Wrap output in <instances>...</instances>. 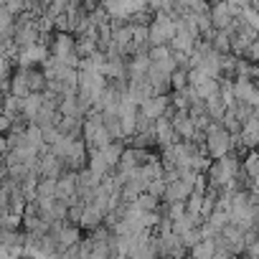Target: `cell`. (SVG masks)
Returning <instances> with one entry per match:
<instances>
[{
	"mask_svg": "<svg viewBox=\"0 0 259 259\" xmlns=\"http://www.w3.org/2000/svg\"><path fill=\"white\" fill-rule=\"evenodd\" d=\"M44 102H46L44 92H31V94L23 99V117H26V122H33V119L38 117Z\"/></svg>",
	"mask_w": 259,
	"mask_h": 259,
	"instance_id": "ba28073f",
	"label": "cell"
},
{
	"mask_svg": "<svg viewBox=\"0 0 259 259\" xmlns=\"http://www.w3.org/2000/svg\"><path fill=\"white\" fill-rule=\"evenodd\" d=\"M155 135H158V148H168V145L181 140V135L176 133V124H173L170 114H163V117L155 119Z\"/></svg>",
	"mask_w": 259,
	"mask_h": 259,
	"instance_id": "3957f363",
	"label": "cell"
},
{
	"mask_svg": "<svg viewBox=\"0 0 259 259\" xmlns=\"http://www.w3.org/2000/svg\"><path fill=\"white\" fill-rule=\"evenodd\" d=\"M51 56V44L49 41H36L31 46H21L16 54V66H41Z\"/></svg>",
	"mask_w": 259,
	"mask_h": 259,
	"instance_id": "7a4b0ae2",
	"label": "cell"
},
{
	"mask_svg": "<svg viewBox=\"0 0 259 259\" xmlns=\"http://www.w3.org/2000/svg\"><path fill=\"white\" fill-rule=\"evenodd\" d=\"M191 256H198V259L216 256V239H201V241L191 249Z\"/></svg>",
	"mask_w": 259,
	"mask_h": 259,
	"instance_id": "30bf717a",
	"label": "cell"
},
{
	"mask_svg": "<svg viewBox=\"0 0 259 259\" xmlns=\"http://www.w3.org/2000/svg\"><path fill=\"white\" fill-rule=\"evenodd\" d=\"M196 44H198V38H196L188 28H178V33H176L173 41H170V49H173V51H186V54H191Z\"/></svg>",
	"mask_w": 259,
	"mask_h": 259,
	"instance_id": "9c48e42d",
	"label": "cell"
},
{
	"mask_svg": "<svg viewBox=\"0 0 259 259\" xmlns=\"http://www.w3.org/2000/svg\"><path fill=\"white\" fill-rule=\"evenodd\" d=\"M211 21H213V28H219V31H226L236 21L234 8L229 6V0H213L211 3Z\"/></svg>",
	"mask_w": 259,
	"mask_h": 259,
	"instance_id": "277c9868",
	"label": "cell"
},
{
	"mask_svg": "<svg viewBox=\"0 0 259 259\" xmlns=\"http://www.w3.org/2000/svg\"><path fill=\"white\" fill-rule=\"evenodd\" d=\"M170 104H173L170 102V94H155V97H150V99H145L140 104V114H145L150 119H158V117H163L168 112Z\"/></svg>",
	"mask_w": 259,
	"mask_h": 259,
	"instance_id": "5b68a950",
	"label": "cell"
},
{
	"mask_svg": "<svg viewBox=\"0 0 259 259\" xmlns=\"http://www.w3.org/2000/svg\"><path fill=\"white\" fill-rule=\"evenodd\" d=\"M99 3H102V0H99Z\"/></svg>",
	"mask_w": 259,
	"mask_h": 259,
	"instance_id": "2e32d148",
	"label": "cell"
},
{
	"mask_svg": "<svg viewBox=\"0 0 259 259\" xmlns=\"http://www.w3.org/2000/svg\"><path fill=\"white\" fill-rule=\"evenodd\" d=\"M148 191H150L153 196H158V198L163 201V198H165V191H168V181H165V178H155V181H150Z\"/></svg>",
	"mask_w": 259,
	"mask_h": 259,
	"instance_id": "9a60e30c",
	"label": "cell"
},
{
	"mask_svg": "<svg viewBox=\"0 0 259 259\" xmlns=\"http://www.w3.org/2000/svg\"><path fill=\"white\" fill-rule=\"evenodd\" d=\"M143 211H155V208H160V198L158 196H153L150 191H143L140 196H138V201H135Z\"/></svg>",
	"mask_w": 259,
	"mask_h": 259,
	"instance_id": "7c38bea8",
	"label": "cell"
},
{
	"mask_svg": "<svg viewBox=\"0 0 259 259\" xmlns=\"http://www.w3.org/2000/svg\"><path fill=\"white\" fill-rule=\"evenodd\" d=\"M203 133H206V150L213 160L234 153V133H229V130L224 127V122L211 119Z\"/></svg>",
	"mask_w": 259,
	"mask_h": 259,
	"instance_id": "6da1fadb",
	"label": "cell"
},
{
	"mask_svg": "<svg viewBox=\"0 0 259 259\" xmlns=\"http://www.w3.org/2000/svg\"><path fill=\"white\" fill-rule=\"evenodd\" d=\"M170 84H173V89H186V87L191 84L188 69H186V66H178V69L173 71V76H170Z\"/></svg>",
	"mask_w": 259,
	"mask_h": 259,
	"instance_id": "5bb4252c",
	"label": "cell"
},
{
	"mask_svg": "<svg viewBox=\"0 0 259 259\" xmlns=\"http://www.w3.org/2000/svg\"><path fill=\"white\" fill-rule=\"evenodd\" d=\"M173 124H176V133L181 135V140H193L196 133H198V127H196V122H193L188 109H176Z\"/></svg>",
	"mask_w": 259,
	"mask_h": 259,
	"instance_id": "8992f818",
	"label": "cell"
},
{
	"mask_svg": "<svg viewBox=\"0 0 259 259\" xmlns=\"http://www.w3.org/2000/svg\"><path fill=\"white\" fill-rule=\"evenodd\" d=\"M8 92H13L18 99H26V97L31 94L28 69H26V66H16V71H13V76H11V89H8Z\"/></svg>",
	"mask_w": 259,
	"mask_h": 259,
	"instance_id": "52a82bcc",
	"label": "cell"
},
{
	"mask_svg": "<svg viewBox=\"0 0 259 259\" xmlns=\"http://www.w3.org/2000/svg\"><path fill=\"white\" fill-rule=\"evenodd\" d=\"M241 165H244V170L254 178V176H259V148H254V150H246L244 155H241Z\"/></svg>",
	"mask_w": 259,
	"mask_h": 259,
	"instance_id": "8fae6325",
	"label": "cell"
},
{
	"mask_svg": "<svg viewBox=\"0 0 259 259\" xmlns=\"http://www.w3.org/2000/svg\"><path fill=\"white\" fill-rule=\"evenodd\" d=\"M213 49H219L221 54H231V33H229V31H216V36H213Z\"/></svg>",
	"mask_w": 259,
	"mask_h": 259,
	"instance_id": "4fadbf2b",
	"label": "cell"
}]
</instances>
